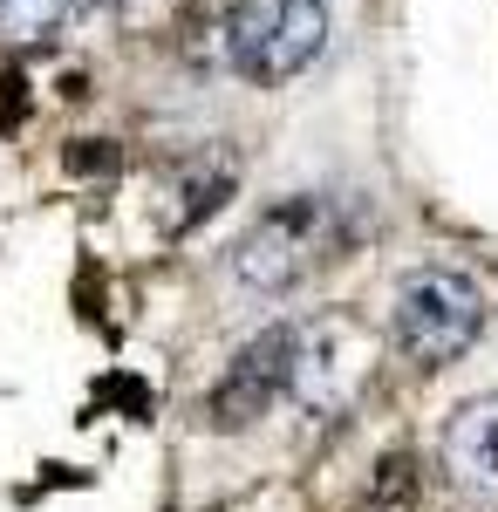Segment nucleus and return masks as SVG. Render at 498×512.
<instances>
[{
	"mask_svg": "<svg viewBox=\"0 0 498 512\" xmlns=\"http://www.w3.org/2000/svg\"><path fill=\"white\" fill-rule=\"evenodd\" d=\"M485 335V294L458 267H417L389 301V342L417 369H451Z\"/></svg>",
	"mask_w": 498,
	"mask_h": 512,
	"instance_id": "obj_1",
	"label": "nucleus"
},
{
	"mask_svg": "<svg viewBox=\"0 0 498 512\" xmlns=\"http://www.w3.org/2000/svg\"><path fill=\"white\" fill-rule=\"evenodd\" d=\"M328 48V0H232L219 14V62L280 89Z\"/></svg>",
	"mask_w": 498,
	"mask_h": 512,
	"instance_id": "obj_2",
	"label": "nucleus"
},
{
	"mask_svg": "<svg viewBox=\"0 0 498 512\" xmlns=\"http://www.w3.org/2000/svg\"><path fill=\"white\" fill-rule=\"evenodd\" d=\"M342 246V226H335V198L321 192H294L267 205L253 219V233L232 246V280L253 287V294H287L301 287L321 260H335Z\"/></svg>",
	"mask_w": 498,
	"mask_h": 512,
	"instance_id": "obj_3",
	"label": "nucleus"
},
{
	"mask_svg": "<svg viewBox=\"0 0 498 512\" xmlns=\"http://www.w3.org/2000/svg\"><path fill=\"white\" fill-rule=\"evenodd\" d=\"M294 362H301V321L260 328V335L219 369V383H212V396H205L212 431H246V424L267 417L280 396H294Z\"/></svg>",
	"mask_w": 498,
	"mask_h": 512,
	"instance_id": "obj_4",
	"label": "nucleus"
},
{
	"mask_svg": "<svg viewBox=\"0 0 498 512\" xmlns=\"http://www.w3.org/2000/svg\"><path fill=\"white\" fill-rule=\"evenodd\" d=\"M369 376V335L348 315L301 328V362H294V403L301 410H342Z\"/></svg>",
	"mask_w": 498,
	"mask_h": 512,
	"instance_id": "obj_5",
	"label": "nucleus"
},
{
	"mask_svg": "<svg viewBox=\"0 0 498 512\" xmlns=\"http://www.w3.org/2000/svg\"><path fill=\"white\" fill-rule=\"evenodd\" d=\"M444 458L464 485L478 492H498V396H471L451 410L444 424Z\"/></svg>",
	"mask_w": 498,
	"mask_h": 512,
	"instance_id": "obj_6",
	"label": "nucleus"
},
{
	"mask_svg": "<svg viewBox=\"0 0 498 512\" xmlns=\"http://www.w3.org/2000/svg\"><path fill=\"white\" fill-rule=\"evenodd\" d=\"M232 185H239V171H232L226 158H205V164H185L171 185H164V205H157V226L171 239H185L192 226H205L219 205L232 198Z\"/></svg>",
	"mask_w": 498,
	"mask_h": 512,
	"instance_id": "obj_7",
	"label": "nucleus"
},
{
	"mask_svg": "<svg viewBox=\"0 0 498 512\" xmlns=\"http://www.w3.org/2000/svg\"><path fill=\"white\" fill-rule=\"evenodd\" d=\"M69 14H76L69 0H0V35L14 48H41V41L62 35Z\"/></svg>",
	"mask_w": 498,
	"mask_h": 512,
	"instance_id": "obj_8",
	"label": "nucleus"
},
{
	"mask_svg": "<svg viewBox=\"0 0 498 512\" xmlns=\"http://www.w3.org/2000/svg\"><path fill=\"white\" fill-rule=\"evenodd\" d=\"M69 171H116V144H103V137H82L76 151H69Z\"/></svg>",
	"mask_w": 498,
	"mask_h": 512,
	"instance_id": "obj_9",
	"label": "nucleus"
},
{
	"mask_svg": "<svg viewBox=\"0 0 498 512\" xmlns=\"http://www.w3.org/2000/svg\"><path fill=\"white\" fill-rule=\"evenodd\" d=\"M21 76H0V123H21Z\"/></svg>",
	"mask_w": 498,
	"mask_h": 512,
	"instance_id": "obj_10",
	"label": "nucleus"
},
{
	"mask_svg": "<svg viewBox=\"0 0 498 512\" xmlns=\"http://www.w3.org/2000/svg\"><path fill=\"white\" fill-rule=\"evenodd\" d=\"M69 7H110V0H69Z\"/></svg>",
	"mask_w": 498,
	"mask_h": 512,
	"instance_id": "obj_11",
	"label": "nucleus"
}]
</instances>
